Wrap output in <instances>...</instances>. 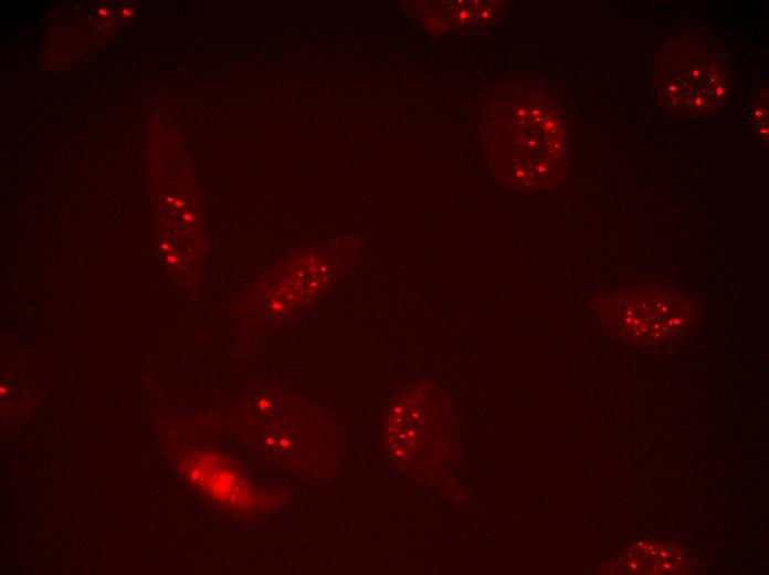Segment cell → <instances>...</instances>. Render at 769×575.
<instances>
[{
  "label": "cell",
  "mask_w": 769,
  "mask_h": 575,
  "mask_svg": "<svg viewBox=\"0 0 769 575\" xmlns=\"http://www.w3.org/2000/svg\"><path fill=\"white\" fill-rule=\"evenodd\" d=\"M650 548L651 552H649L646 545L641 544L640 550L631 553L629 563L633 567L641 564L638 573H670L680 568L681 560L675 548L663 545Z\"/></svg>",
  "instance_id": "4"
},
{
  "label": "cell",
  "mask_w": 769,
  "mask_h": 575,
  "mask_svg": "<svg viewBox=\"0 0 769 575\" xmlns=\"http://www.w3.org/2000/svg\"><path fill=\"white\" fill-rule=\"evenodd\" d=\"M750 123L752 129L760 137L768 136V103L767 98H761L759 104H756L751 111Z\"/></svg>",
  "instance_id": "5"
},
{
  "label": "cell",
  "mask_w": 769,
  "mask_h": 575,
  "mask_svg": "<svg viewBox=\"0 0 769 575\" xmlns=\"http://www.w3.org/2000/svg\"><path fill=\"white\" fill-rule=\"evenodd\" d=\"M187 480L225 509L238 513L271 510L282 496L263 491L215 451H198L185 461Z\"/></svg>",
  "instance_id": "3"
},
{
  "label": "cell",
  "mask_w": 769,
  "mask_h": 575,
  "mask_svg": "<svg viewBox=\"0 0 769 575\" xmlns=\"http://www.w3.org/2000/svg\"><path fill=\"white\" fill-rule=\"evenodd\" d=\"M657 80L659 90L668 103L686 112H710L726 94L721 66L698 51L672 50L661 60Z\"/></svg>",
  "instance_id": "2"
},
{
  "label": "cell",
  "mask_w": 769,
  "mask_h": 575,
  "mask_svg": "<svg viewBox=\"0 0 769 575\" xmlns=\"http://www.w3.org/2000/svg\"><path fill=\"white\" fill-rule=\"evenodd\" d=\"M611 326L633 341L659 342L687 331L694 307L684 296L659 288L614 293L602 304Z\"/></svg>",
  "instance_id": "1"
}]
</instances>
